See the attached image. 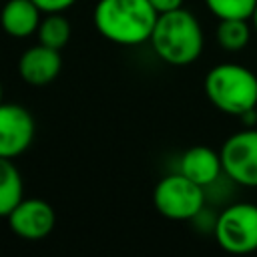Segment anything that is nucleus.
<instances>
[{
  "mask_svg": "<svg viewBox=\"0 0 257 257\" xmlns=\"http://www.w3.org/2000/svg\"><path fill=\"white\" fill-rule=\"evenodd\" d=\"M0 102H2V82H0Z\"/></svg>",
  "mask_w": 257,
  "mask_h": 257,
  "instance_id": "nucleus-20",
  "label": "nucleus"
},
{
  "mask_svg": "<svg viewBox=\"0 0 257 257\" xmlns=\"http://www.w3.org/2000/svg\"><path fill=\"white\" fill-rule=\"evenodd\" d=\"M157 16L149 0H98L92 12L96 32L120 46L151 40Z\"/></svg>",
  "mask_w": 257,
  "mask_h": 257,
  "instance_id": "nucleus-1",
  "label": "nucleus"
},
{
  "mask_svg": "<svg viewBox=\"0 0 257 257\" xmlns=\"http://www.w3.org/2000/svg\"><path fill=\"white\" fill-rule=\"evenodd\" d=\"M44 14H50V12H64L68 10L70 6L76 4V0H32Z\"/></svg>",
  "mask_w": 257,
  "mask_h": 257,
  "instance_id": "nucleus-16",
  "label": "nucleus"
},
{
  "mask_svg": "<svg viewBox=\"0 0 257 257\" xmlns=\"http://www.w3.org/2000/svg\"><path fill=\"white\" fill-rule=\"evenodd\" d=\"M213 233L223 251L233 255L253 253L257 249V205H229L213 223Z\"/></svg>",
  "mask_w": 257,
  "mask_h": 257,
  "instance_id": "nucleus-5",
  "label": "nucleus"
},
{
  "mask_svg": "<svg viewBox=\"0 0 257 257\" xmlns=\"http://www.w3.org/2000/svg\"><path fill=\"white\" fill-rule=\"evenodd\" d=\"M207 8L219 20L223 18H245L249 20L257 0H205Z\"/></svg>",
  "mask_w": 257,
  "mask_h": 257,
  "instance_id": "nucleus-15",
  "label": "nucleus"
},
{
  "mask_svg": "<svg viewBox=\"0 0 257 257\" xmlns=\"http://www.w3.org/2000/svg\"><path fill=\"white\" fill-rule=\"evenodd\" d=\"M223 173L237 185L257 187V126L231 135L221 151Z\"/></svg>",
  "mask_w": 257,
  "mask_h": 257,
  "instance_id": "nucleus-6",
  "label": "nucleus"
},
{
  "mask_svg": "<svg viewBox=\"0 0 257 257\" xmlns=\"http://www.w3.org/2000/svg\"><path fill=\"white\" fill-rule=\"evenodd\" d=\"M251 40V28L245 18H223L217 24V42L227 52H241Z\"/></svg>",
  "mask_w": 257,
  "mask_h": 257,
  "instance_id": "nucleus-13",
  "label": "nucleus"
},
{
  "mask_svg": "<svg viewBox=\"0 0 257 257\" xmlns=\"http://www.w3.org/2000/svg\"><path fill=\"white\" fill-rule=\"evenodd\" d=\"M151 6L157 10V14H165V12H173L183 8V0H149Z\"/></svg>",
  "mask_w": 257,
  "mask_h": 257,
  "instance_id": "nucleus-17",
  "label": "nucleus"
},
{
  "mask_svg": "<svg viewBox=\"0 0 257 257\" xmlns=\"http://www.w3.org/2000/svg\"><path fill=\"white\" fill-rule=\"evenodd\" d=\"M34 139V118L28 108L14 102H0V157H20Z\"/></svg>",
  "mask_w": 257,
  "mask_h": 257,
  "instance_id": "nucleus-7",
  "label": "nucleus"
},
{
  "mask_svg": "<svg viewBox=\"0 0 257 257\" xmlns=\"http://www.w3.org/2000/svg\"><path fill=\"white\" fill-rule=\"evenodd\" d=\"M42 10L32 0H6L0 10V26L8 36L28 38L36 34Z\"/></svg>",
  "mask_w": 257,
  "mask_h": 257,
  "instance_id": "nucleus-11",
  "label": "nucleus"
},
{
  "mask_svg": "<svg viewBox=\"0 0 257 257\" xmlns=\"http://www.w3.org/2000/svg\"><path fill=\"white\" fill-rule=\"evenodd\" d=\"M10 229L28 241L44 239L56 223V213L42 199H22L6 217Z\"/></svg>",
  "mask_w": 257,
  "mask_h": 257,
  "instance_id": "nucleus-8",
  "label": "nucleus"
},
{
  "mask_svg": "<svg viewBox=\"0 0 257 257\" xmlns=\"http://www.w3.org/2000/svg\"><path fill=\"white\" fill-rule=\"evenodd\" d=\"M251 24H253V30L257 32V4L253 8V14H251Z\"/></svg>",
  "mask_w": 257,
  "mask_h": 257,
  "instance_id": "nucleus-18",
  "label": "nucleus"
},
{
  "mask_svg": "<svg viewBox=\"0 0 257 257\" xmlns=\"http://www.w3.org/2000/svg\"><path fill=\"white\" fill-rule=\"evenodd\" d=\"M179 173H183L187 179L195 181L203 189L213 185L219 175L223 173L221 155L205 145H195L187 149L179 161Z\"/></svg>",
  "mask_w": 257,
  "mask_h": 257,
  "instance_id": "nucleus-10",
  "label": "nucleus"
},
{
  "mask_svg": "<svg viewBox=\"0 0 257 257\" xmlns=\"http://www.w3.org/2000/svg\"><path fill=\"white\" fill-rule=\"evenodd\" d=\"M253 110H255V126H257V104H255V108H253Z\"/></svg>",
  "mask_w": 257,
  "mask_h": 257,
  "instance_id": "nucleus-19",
  "label": "nucleus"
},
{
  "mask_svg": "<svg viewBox=\"0 0 257 257\" xmlns=\"http://www.w3.org/2000/svg\"><path fill=\"white\" fill-rule=\"evenodd\" d=\"M255 64H257V56H255Z\"/></svg>",
  "mask_w": 257,
  "mask_h": 257,
  "instance_id": "nucleus-21",
  "label": "nucleus"
},
{
  "mask_svg": "<svg viewBox=\"0 0 257 257\" xmlns=\"http://www.w3.org/2000/svg\"><path fill=\"white\" fill-rule=\"evenodd\" d=\"M36 36L40 44L60 50L70 40V22L62 16V12H50L40 20Z\"/></svg>",
  "mask_w": 257,
  "mask_h": 257,
  "instance_id": "nucleus-14",
  "label": "nucleus"
},
{
  "mask_svg": "<svg viewBox=\"0 0 257 257\" xmlns=\"http://www.w3.org/2000/svg\"><path fill=\"white\" fill-rule=\"evenodd\" d=\"M24 199V183L20 171L12 159L0 157V217H8L10 211Z\"/></svg>",
  "mask_w": 257,
  "mask_h": 257,
  "instance_id": "nucleus-12",
  "label": "nucleus"
},
{
  "mask_svg": "<svg viewBox=\"0 0 257 257\" xmlns=\"http://www.w3.org/2000/svg\"><path fill=\"white\" fill-rule=\"evenodd\" d=\"M151 44L163 62L171 66H187L201 56L205 36L197 16L179 8L157 16Z\"/></svg>",
  "mask_w": 257,
  "mask_h": 257,
  "instance_id": "nucleus-2",
  "label": "nucleus"
},
{
  "mask_svg": "<svg viewBox=\"0 0 257 257\" xmlns=\"http://www.w3.org/2000/svg\"><path fill=\"white\" fill-rule=\"evenodd\" d=\"M62 68V58H60V50L44 46V44H36L30 46L22 52L20 60H18V74L26 84L32 86H46L50 84Z\"/></svg>",
  "mask_w": 257,
  "mask_h": 257,
  "instance_id": "nucleus-9",
  "label": "nucleus"
},
{
  "mask_svg": "<svg viewBox=\"0 0 257 257\" xmlns=\"http://www.w3.org/2000/svg\"><path fill=\"white\" fill-rule=\"evenodd\" d=\"M153 203L163 217L171 221H189L203 213L205 191L183 173H173L157 183Z\"/></svg>",
  "mask_w": 257,
  "mask_h": 257,
  "instance_id": "nucleus-4",
  "label": "nucleus"
},
{
  "mask_svg": "<svg viewBox=\"0 0 257 257\" xmlns=\"http://www.w3.org/2000/svg\"><path fill=\"white\" fill-rule=\"evenodd\" d=\"M205 94L221 112L241 116L257 104V74L235 62L217 64L205 76Z\"/></svg>",
  "mask_w": 257,
  "mask_h": 257,
  "instance_id": "nucleus-3",
  "label": "nucleus"
}]
</instances>
